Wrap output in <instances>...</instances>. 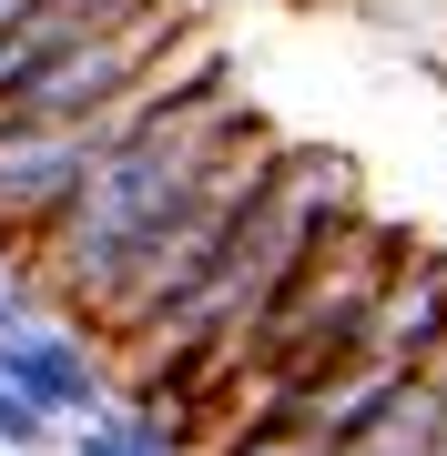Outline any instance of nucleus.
Returning <instances> with one entry per match:
<instances>
[{
  "label": "nucleus",
  "mask_w": 447,
  "mask_h": 456,
  "mask_svg": "<svg viewBox=\"0 0 447 456\" xmlns=\"http://www.w3.org/2000/svg\"><path fill=\"white\" fill-rule=\"evenodd\" d=\"M346 213H366L356 163H335V152H315V142H285L275 152V183L254 193L244 224H234V244L203 264L153 325H133L122 345H102V365H122L133 386H214L224 355L254 335V314L285 294V274H295Z\"/></svg>",
  "instance_id": "f257e3e1"
},
{
  "label": "nucleus",
  "mask_w": 447,
  "mask_h": 456,
  "mask_svg": "<svg viewBox=\"0 0 447 456\" xmlns=\"http://www.w3.org/2000/svg\"><path fill=\"white\" fill-rule=\"evenodd\" d=\"M244 132H254V112H244L234 82H203V92H183L173 112H153L143 132H122V142L82 173V193L11 254V274L31 284V305H82L92 314L102 284L133 264V244L224 163L234 142H244Z\"/></svg>",
  "instance_id": "f03ea898"
},
{
  "label": "nucleus",
  "mask_w": 447,
  "mask_h": 456,
  "mask_svg": "<svg viewBox=\"0 0 447 456\" xmlns=\"http://www.w3.org/2000/svg\"><path fill=\"white\" fill-rule=\"evenodd\" d=\"M203 82H224V51H214V31L194 20V31H183L133 92H112L102 112H71V122L0 112V264H11V254L51 224V213L82 193V173L122 142V132H143L153 112H173V102H183V92H203Z\"/></svg>",
  "instance_id": "7ed1b4c3"
},
{
  "label": "nucleus",
  "mask_w": 447,
  "mask_h": 456,
  "mask_svg": "<svg viewBox=\"0 0 447 456\" xmlns=\"http://www.w3.org/2000/svg\"><path fill=\"white\" fill-rule=\"evenodd\" d=\"M397 254H407L397 224L346 213V224L285 274V294L254 314V335L224 355V375H275V386L295 395V386H315L326 365H346V355H356V325H366V305H377V284H386ZM224 375H214V386H224Z\"/></svg>",
  "instance_id": "20e7f679"
},
{
  "label": "nucleus",
  "mask_w": 447,
  "mask_h": 456,
  "mask_svg": "<svg viewBox=\"0 0 447 456\" xmlns=\"http://www.w3.org/2000/svg\"><path fill=\"white\" fill-rule=\"evenodd\" d=\"M275 152H285V142H275L265 122H254L244 142H234L224 163H214V173H203L194 193H183L163 224H153L143 244H133V264H122V274L102 284V305L82 314V335H92V345H122L133 325H153V314H163L173 294H183V284L203 274V264L234 244V224H244V213H254V193L275 183Z\"/></svg>",
  "instance_id": "39448f33"
},
{
  "label": "nucleus",
  "mask_w": 447,
  "mask_h": 456,
  "mask_svg": "<svg viewBox=\"0 0 447 456\" xmlns=\"http://www.w3.org/2000/svg\"><path fill=\"white\" fill-rule=\"evenodd\" d=\"M0 386L31 395L51 426L112 416V365H102V345L82 325H21V335H0Z\"/></svg>",
  "instance_id": "423d86ee"
},
{
  "label": "nucleus",
  "mask_w": 447,
  "mask_h": 456,
  "mask_svg": "<svg viewBox=\"0 0 447 456\" xmlns=\"http://www.w3.org/2000/svg\"><path fill=\"white\" fill-rule=\"evenodd\" d=\"M437 335H447V244H417L407 233V254L386 264L377 305H366V325H356V355L386 365V375H417L437 355Z\"/></svg>",
  "instance_id": "0eeeda50"
},
{
  "label": "nucleus",
  "mask_w": 447,
  "mask_h": 456,
  "mask_svg": "<svg viewBox=\"0 0 447 456\" xmlns=\"http://www.w3.org/2000/svg\"><path fill=\"white\" fill-rule=\"evenodd\" d=\"M62 456H183V446H173V426L153 406H112L92 426H62Z\"/></svg>",
  "instance_id": "6e6552de"
},
{
  "label": "nucleus",
  "mask_w": 447,
  "mask_h": 456,
  "mask_svg": "<svg viewBox=\"0 0 447 456\" xmlns=\"http://www.w3.org/2000/svg\"><path fill=\"white\" fill-rule=\"evenodd\" d=\"M51 446H62V426H51L31 395H11V386H0V456H51Z\"/></svg>",
  "instance_id": "1a4fd4ad"
},
{
  "label": "nucleus",
  "mask_w": 447,
  "mask_h": 456,
  "mask_svg": "<svg viewBox=\"0 0 447 456\" xmlns=\"http://www.w3.org/2000/svg\"><path fill=\"white\" fill-rule=\"evenodd\" d=\"M21 325H41V305H31V284L0 264V335H21Z\"/></svg>",
  "instance_id": "9d476101"
},
{
  "label": "nucleus",
  "mask_w": 447,
  "mask_h": 456,
  "mask_svg": "<svg viewBox=\"0 0 447 456\" xmlns=\"http://www.w3.org/2000/svg\"><path fill=\"white\" fill-rule=\"evenodd\" d=\"M417 386H437V395H447V335H437V355L417 365Z\"/></svg>",
  "instance_id": "9b49d317"
},
{
  "label": "nucleus",
  "mask_w": 447,
  "mask_h": 456,
  "mask_svg": "<svg viewBox=\"0 0 447 456\" xmlns=\"http://www.w3.org/2000/svg\"><path fill=\"white\" fill-rule=\"evenodd\" d=\"M427 456H447V395H437V436H427Z\"/></svg>",
  "instance_id": "f8f14e48"
}]
</instances>
